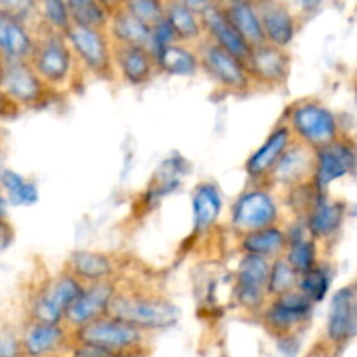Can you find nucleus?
Returning <instances> with one entry per match:
<instances>
[{"mask_svg":"<svg viewBox=\"0 0 357 357\" xmlns=\"http://www.w3.org/2000/svg\"><path fill=\"white\" fill-rule=\"evenodd\" d=\"M356 333V295L354 288L340 289L331 300L328 314V337L333 342H345Z\"/></svg>","mask_w":357,"mask_h":357,"instance_id":"13","label":"nucleus"},{"mask_svg":"<svg viewBox=\"0 0 357 357\" xmlns=\"http://www.w3.org/2000/svg\"><path fill=\"white\" fill-rule=\"evenodd\" d=\"M310 309H312V302L305 295L289 291L279 296L278 302L272 303L267 312V321L274 330L288 331L302 323L309 316Z\"/></svg>","mask_w":357,"mask_h":357,"instance_id":"15","label":"nucleus"},{"mask_svg":"<svg viewBox=\"0 0 357 357\" xmlns=\"http://www.w3.org/2000/svg\"><path fill=\"white\" fill-rule=\"evenodd\" d=\"M33 42L21 21L0 9V58L2 61H28Z\"/></svg>","mask_w":357,"mask_h":357,"instance_id":"12","label":"nucleus"},{"mask_svg":"<svg viewBox=\"0 0 357 357\" xmlns=\"http://www.w3.org/2000/svg\"><path fill=\"white\" fill-rule=\"evenodd\" d=\"M59 340H61V330L58 326L37 323L31 330H28L24 347H26L28 354L40 356L54 349Z\"/></svg>","mask_w":357,"mask_h":357,"instance_id":"29","label":"nucleus"},{"mask_svg":"<svg viewBox=\"0 0 357 357\" xmlns=\"http://www.w3.org/2000/svg\"><path fill=\"white\" fill-rule=\"evenodd\" d=\"M282 244H284V234L278 229H272V227L251 232L243 241V246L248 253L257 255V257L261 258L267 257V255L278 253Z\"/></svg>","mask_w":357,"mask_h":357,"instance_id":"27","label":"nucleus"},{"mask_svg":"<svg viewBox=\"0 0 357 357\" xmlns=\"http://www.w3.org/2000/svg\"><path fill=\"white\" fill-rule=\"evenodd\" d=\"M115 54L122 73L131 84L145 82L152 73V58L145 49L121 45Z\"/></svg>","mask_w":357,"mask_h":357,"instance_id":"22","label":"nucleus"},{"mask_svg":"<svg viewBox=\"0 0 357 357\" xmlns=\"http://www.w3.org/2000/svg\"><path fill=\"white\" fill-rule=\"evenodd\" d=\"M42 14L45 20L52 24V26L59 28V30H68L70 28V14L66 9V3L63 2H44L40 6Z\"/></svg>","mask_w":357,"mask_h":357,"instance_id":"37","label":"nucleus"},{"mask_svg":"<svg viewBox=\"0 0 357 357\" xmlns=\"http://www.w3.org/2000/svg\"><path fill=\"white\" fill-rule=\"evenodd\" d=\"M110 319L131 328H166L176 323V309L171 303L138 296H115L107 307Z\"/></svg>","mask_w":357,"mask_h":357,"instance_id":"1","label":"nucleus"},{"mask_svg":"<svg viewBox=\"0 0 357 357\" xmlns=\"http://www.w3.org/2000/svg\"><path fill=\"white\" fill-rule=\"evenodd\" d=\"M0 185L6 188L7 195H9V201L16 206H30L33 202H37L38 199V190L33 183L24 180L23 176H20L14 171H2V176H0Z\"/></svg>","mask_w":357,"mask_h":357,"instance_id":"26","label":"nucleus"},{"mask_svg":"<svg viewBox=\"0 0 357 357\" xmlns=\"http://www.w3.org/2000/svg\"><path fill=\"white\" fill-rule=\"evenodd\" d=\"M128 10L132 16L138 17L139 21H143L145 24H149L150 28L155 23H159L164 17V7L162 3L152 2V0H139V2H129Z\"/></svg>","mask_w":357,"mask_h":357,"instance_id":"36","label":"nucleus"},{"mask_svg":"<svg viewBox=\"0 0 357 357\" xmlns=\"http://www.w3.org/2000/svg\"><path fill=\"white\" fill-rule=\"evenodd\" d=\"M114 35L121 45H129V47L149 49L150 44V31L152 28L139 21L138 17L132 16L129 10H121L114 20Z\"/></svg>","mask_w":357,"mask_h":357,"instance_id":"21","label":"nucleus"},{"mask_svg":"<svg viewBox=\"0 0 357 357\" xmlns=\"http://www.w3.org/2000/svg\"><path fill=\"white\" fill-rule=\"evenodd\" d=\"M202 61L208 72L229 87H244L248 86L246 66L237 61L234 56L223 51L216 44H209L202 49Z\"/></svg>","mask_w":357,"mask_h":357,"instance_id":"14","label":"nucleus"},{"mask_svg":"<svg viewBox=\"0 0 357 357\" xmlns=\"http://www.w3.org/2000/svg\"><path fill=\"white\" fill-rule=\"evenodd\" d=\"M153 59H155L160 68L169 73H174V75H192L195 68H197L195 56L185 47L174 44L162 49Z\"/></svg>","mask_w":357,"mask_h":357,"instance_id":"25","label":"nucleus"},{"mask_svg":"<svg viewBox=\"0 0 357 357\" xmlns=\"http://www.w3.org/2000/svg\"><path fill=\"white\" fill-rule=\"evenodd\" d=\"M80 284L73 278H61L52 282L51 288L35 303L33 314L40 324L56 326L73 300L80 295Z\"/></svg>","mask_w":357,"mask_h":357,"instance_id":"6","label":"nucleus"},{"mask_svg":"<svg viewBox=\"0 0 357 357\" xmlns=\"http://www.w3.org/2000/svg\"><path fill=\"white\" fill-rule=\"evenodd\" d=\"M342 216H344V209L340 204H333V202H328L326 199L321 197L319 201H316L309 216L310 232L319 237L330 236L340 227Z\"/></svg>","mask_w":357,"mask_h":357,"instance_id":"24","label":"nucleus"},{"mask_svg":"<svg viewBox=\"0 0 357 357\" xmlns=\"http://www.w3.org/2000/svg\"><path fill=\"white\" fill-rule=\"evenodd\" d=\"M220 208H222V197L215 185L206 183L197 188L194 194V222L195 229L206 230L216 216L220 215Z\"/></svg>","mask_w":357,"mask_h":357,"instance_id":"23","label":"nucleus"},{"mask_svg":"<svg viewBox=\"0 0 357 357\" xmlns=\"http://www.w3.org/2000/svg\"><path fill=\"white\" fill-rule=\"evenodd\" d=\"M101 357H119V356H115V354H110V352H108V354H105V356H101Z\"/></svg>","mask_w":357,"mask_h":357,"instance_id":"42","label":"nucleus"},{"mask_svg":"<svg viewBox=\"0 0 357 357\" xmlns=\"http://www.w3.org/2000/svg\"><path fill=\"white\" fill-rule=\"evenodd\" d=\"M70 44L75 47L82 61L98 73H107L110 70V54L103 33L96 28H86L73 24L66 30Z\"/></svg>","mask_w":357,"mask_h":357,"instance_id":"7","label":"nucleus"},{"mask_svg":"<svg viewBox=\"0 0 357 357\" xmlns=\"http://www.w3.org/2000/svg\"><path fill=\"white\" fill-rule=\"evenodd\" d=\"M278 218V208L265 192H250L239 199L234 208L236 227L250 232L268 229Z\"/></svg>","mask_w":357,"mask_h":357,"instance_id":"5","label":"nucleus"},{"mask_svg":"<svg viewBox=\"0 0 357 357\" xmlns=\"http://www.w3.org/2000/svg\"><path fill=\"white\" fill-rule=\"evenodd\" d=\"M309 166V160L303 150L293 149L286 155H281V162L278 166V176L284 181H291L293 178L302 176L305 167Z\"/></svg>","mask_w":357,"mask_h":357,"instance_id":"35","label":"nucleus"},{"mask_svg":"<svg viewBox=\"0 0 357 357\" xmlns=\"http://www.w3.org/2000/svg\"><path fill=\"white\" fill-rule=\"evenodd\" d=\"M72 268L87 279H101L110 272V261L98 253L80 251L72 257Z\"/></svg>","mask_w":357,"mask_h":357,"instance_id":"32","label":"nucleus"},{"mask_svg":"<svg viewBox=\"0 0 357 357\" xmlns=\"http://www.w3.org/2000/svg\"><path fill=\"white\" fill-rule=\"evenodd\" d=\"M258 17H260L265 38H268L274 47L281 49L291 42L293 33H295V24H293L291 14L288 13L284 6H281V3H261Z\"/></svg>","mask_w":357,"mask_h":357,"instance_id":"17","label":"nucleus"},{"mask_svg":"<svg viewBox=\"0 0 357 357\" xmlns=\"http://www.w3.org/2000/svg\"><path fill=\"white\" fill-rule=\"evenodd\" d=\"M3 215V201H2V197H0V216Z\"/></svg>","mask_w":357,"mask_h":357,"instance_id":"41","label":"nucleus"},{"mask_svg":"<svg viewBox=\"0 0 357 357\" xmlns=\"http://www.w3.org/2000/svg\"><path fill=\"white\" fill-rule=\"evenodd\" d=\"M10 241H13V229H10L9 223L3 222L2 216H0V253L9 246Z\"/></svg>","mask_w":357,"mask_h":357,"instance_id":"40","label":"nucleus"},{"mask_svg":"<svg viewBox=\"0 0 357 357\" xmlns=\"http://www.w3.org/2000/svg\"><path fill=\"white\" fill-rule=\"evenodd\" d=\"M195 14L197 13L188 9L187 3H169L166 10V20L171 24L176 37L195 38L201 31Z\"/></svg>","mask_w":357,"mask_h":357,"instance_id":"28","label":"nucleus"},{"mask_svg":"<svg viewBox=\"0 0 357 357\" xmlns=\"http://www.w3.org/2000/svg\"><path fill=\"white\" fill-rule=\"evenodd\" d=\"M70 17L75 21V24L86 28H96L100 30L101 24L107 21V10L96 2H68L66 3Z\"/></svg>","mask_w":357,"mask_h":357,"instance_id":"31","label":"nucleus"},{"mask_svg":"<svg viewBox=\"0 0 357 357\" xmlns=\"http://www.w3.org/2000/svg\"><path fill=\"white\" fill-rule=\"evenodd\" d=\"M17 110V105H14L6 94L0 91V119H7V117H13Z\"/></svg>","mask_w":357,"mask_h":357,"instance_id":"39","label":"nucleus"},{"mask_svg":"<svg viewBox=\"0 0 357 357\" xmlns=\"http://www.w3.org/2000/svg\"><path fill=\"white\" fill-rule=\"evenodd\" d=\"M79 340L89 347L101 349L115 354L117 351L128 349L139 340L136 328L119 323L115 319H96L84 324L79 330Z\"/></svg>","mask_w":357,"mask_h":357,"instance_id":"2","label":"nucleus"},{"mask_svg":"<svg viewBox=\"0 0 357 357\" xmlns=\"http://www.w3.org/2000/svg\"><path fill=\"white\" fill-rule=\"evenodd\" d=\"M268 265L265 258L248 255L237 274V298L244 307H258L264 298V291L268 281Z\"/></svg>","mask_w":357,"mask_h":357,"instance_id":"9","label":"nucleus"},{"mask_svg":"<svg viewBox=\"0 0 357 357\" xmlns=\"http://www.w3.org/2000/svg\"><path fill=\"white\" fill-rule=\"evenodd\" d=\"M289 143V129L279 128L271 135L264 146L255 155L248 160V173L253 176H260V174L267 173L282 155V150L288 146Z\"/></svg>","mask_w":357,"mask_h":357,"instance_id":"20","label":"nucleus"},{"mask_svg":"<svg viewBox=\"0 0 357 357\" xmlns=\"http://www.w3.org/2000/svg\"><path fill=\"white\" fill-rule=\"evenodd\" d=\"M298 282V275L293 271L291 265L288 261L279 260L274 265L271 272H268V281H267V289L274 295H284V293L293 291V288Z\"/></svg>","mask_w":357,"mask_h":357,"instance_id":"33","label":"nucleus"},{"mask_svg":"<svg viewBox=\"0 0 357 357\" xmlns=\"http://www.w3.org/2000/svg\"><path fill=\"white\" fill-rule=\"evenodd\" d=\"M223 13H225L227 20L232 23V26L239 31L241 37L248 42L251 49L265 44L260 17H258L257 9L251 3L232 2L223 9Z\"/></svg>","mask_w":357,"mask_h":357,"instance_id":"18","label":"nucleus"},{"mask_svg":"<svg viewBox=\"0 0 357 357\" xmlns=\"http://www.w3.org/2000/svg\"><path fill=\"white\" fill-rule=\"evenodd\" d=\"M289 265L296 274H305L316 267V244L305 239L303 234L291 237V251H289Z\"/></svg>","mask_w":357,"mask_h":357,"instance_id":"30","label":"nucleus"},{"mask_svg":"<svg viewBox=\"0 0 357 357\" xmlns=\"http://www.w3.org/2000/svg\"><path fill=\"white\" fill-rule=\"evenodd\" d=\"M202 14H204V23L206 26H208L209 33L215 38L216 45L222 47L223 51L229 52L230 56H234V58H236L237 61L243 63V65L248 63L251 54V47L248 45V42L241 37L239 31L232 26V23L227 20L223 9H220V7L216 6H209Z\"/></svg>","mask_w":357,"mask_h":357,"instance_id":"10","label":"nucleus"},{"mask_svg":"<svg viewBox=\"0 0 357 357\" xmlns=\"http://www.w3.org/2000/svg\"><path fill=\"white\" fill-rule=\"evenodd\" d=\"M2 65H3V61H2V58H0V73H2Z\"/></svg>","mask_w":357,"mask_h":357,"instance_id":"44","label":"nucleus"},{"mask_svg":"<svg viewBox=\"0 0 357 357\" xmlns=\"http://www.w3.org/2000/svg\"><path fill=\"white\" fill-rule=\"evenodd\" d=\"M248 65L251 72L257 73L260 79L271 80V82L282 80L288 73V58L281 49L274 45L261 44L251 49Z\"/></svg>","mask_w":357,"mask_h":357,"instance_id":"19","label":"nucleus"},{"mask_svg":"<svg viewBox=\"0 0 357 357\" xmlns=\"http://www.w3.org/2000/svg\"><path fill=\"white\" fill-rule=\"evenodd\" d=\"M33 66L37 75L49 82H59L66 77L70 68V52L65 42L56 35H49L33 45Z\"/></svg>","mask_w":357,"mask_h":357,"instance_id":"8","label":"nucleus"},{"mask_svg":"<svg viewBox=\"0 0 357 357\" xmlns=\"http://www.w3.org/2000/svg\"><path fill=\"white\" fill-rule=\"evenodd\" d=\"M0 91L14 105H31L42 98V80L28 61H3Z\"/></svg>","mask_w":357,"mask_h":357,"instance_id":"3","label":"nucleus"},{"mask_svg":"<svg viewBox=\"0 0 357 357\" xmlns=\"http://www.w3.org/2000/svg\"><path fill=\"white\" fill-rule=\"evenodd\" d=\"M300 288H302V295H305L310 302H321L330 288V278L326 271L314 267L312 271L302 274Z\"/></svg>","mask_w":357,"mask_h":357,"instance_id":"34","label":"nucleus"},{"mask_svg":"<svg viewBox=\"0 0 357 357\" xmlns=\"http://www.w3.org/2000/svg\"><path fill=\"white\" fill-rule=\"evenodd\" d=\"M293 128L314 146H326L337 136V122L331 112L316 103H303L293 112Z\"/></svg>","mask_w":357,"mask_h":357,"instance_id":"4","label":"nucleus"},{"mask_svg":"<svg viewBox=\"0 0 357 357\" xmlns=\"http://www.w3.org/2000/svg\"><path fill=\"white\" fill-rule=\"evenodd\" d=\"M2 157H0V176H2Z\"/></svg>","mask_w":357,"mask_h":357,"instance_id":"43","label":"nucleus"},{"mask_svg":"<svg viewBox=\"0 0 357 357\" xmlns=\"http://www.w3.org/2000/svg\"><path fill=\"white\" fill-rule=\"evenodd\" d=\"M112 298L114 295H112L110 286L96 284L87 291H80V295L66 309L65 316L68 317L70 323L84 326L91 321H96L101 312H107V307Z\"/></svg>","mask_w":357,"mask_h":357,"instance_id":"16","label":"nucleus"},{"mask_svg":"<svg viewBox=\"0 0 357 357\" xmlns=\"http://www.w3.org/2000/svg\"><path fill=\"white\" fill-rule=\"evenodd\" d=\"M354 171V150L345 143H330L321 146L317 153L316 181L319 188H326L338 178Z\"/></svg>","mask_w":357,"mask_h":357,"instance_id":"11","label":"nucleus"},{"mask_svg":"<svg viewBox=\"0 0 357 357\" xmlns=\"http://www.w3.org/2000/svg\"><path fill=\"white\" fill-rule=\"evenodd\" d=\"M20 354V345L16 338L7 331L0 330V357H17Z\"/></svg>","mask_w":357,"mask_h":357,"instance_id":"38","label":"nucleus"}]
</instances>
